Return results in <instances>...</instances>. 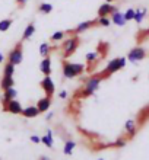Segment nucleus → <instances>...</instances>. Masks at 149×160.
I'll return each mask as SVG.
<instances>
[{"mask_svg":"<svg viewBox=\"0 0 149 160\" xmlns=\"http://www.w3.org/2000/svg\"><path fill=\"white\" fill-rule=\"evenodd\" d=\"M83 72H85V66L81 63H70V61L63 63V76L66 79H73V77L82 74Z\"/></svg>","mask_w":149,"mask_h":160,"instance_id":"nucleus-1","label":"nucleus"},{"mask_svg":"<svg viewBox=\"0 0 149 160\" xmlns=\"http://www.w3.org/2000/svg\"><path fill=\"white\" fill-rule=\"evenodd\" d=\"M102 79H104L102 76H91L89 79L85 82V86H83V90L81 92V95L83 98L92 96V95L99 89V84H101Z\"/></svg>","mask_w":149,"mask_h":160,"instance_id":"nucleus-2","label":"nucleus"},{"mask_svg":"<svg viewBox=\"0 0 149 160\" xmlns=\"http://www.w3.org/2000/svg\"><path fill=\"white\" fill-rule=\"evenodd\" d=\"M126 61H127V58L126 57H119V58H113L110 61V63L107 64L105 70L101 73L102 77H108L111 76V74H114V73H117L119 70H121V68L126 67Z\"/></svg>","mask_w":149,"mask_h":160,"instance_id":"nucleus-3","label":"nucleus"},{"mask_svg":"<svg viewBox=\"0 0 149 160\" xmlns=\"http://www.w3.org/2000/svg\"><path fill=\"white\" fill-rule=\"evenodd\" d=\"M77 47H79V37H77V34H75L63 42V57L64 58H69L72 54H75V51L77 50Z\"/></svg>","mask_w":149,"mask_h":160,"instance_id":"nucleus-4","label":"nucleus"},{"mask_svg":"<svg viewBox=\"0 0 149 160\" xmlns=\"http://www.w3.org/2000/svg\"><path fill=\"white\" fill-rule=\"evenodd\" d=\"M9 63L15 64V66H18V64L22 63V60H24V51H22V42H18L16 45H15V48H13L10 52H9Z\"/></svg>","mask_w":149,"mask_h":160,"instance_id":"nucleus-5","label":"nucleus"},{"mask_svg":"<svg viewBox=\"0 0 149 160\" xmlns=\"http://www.w3.org/2000/svg\"><path fill=\"white\" fill-rule=\"evenodd\" d=\"M146 57V51L142 48V47H136V48H133L130 50V52L127 54V60L130 63H137V61H141Z\"/></svg>","mask_w":149,"mask_h":160,"instance_id":"nucleus-6","label":"nucleus"},{"mask_svg":"<svg viewBox=\"0 0 149 160\" xmlns=\"http://www.w3.org/2000/svg\"><path fill=\"white\" fill-rule=\"evenodd\" d=\"M22 105H21V102L16 101V99H12V101H9L8 103H4L3 105V111L4 112H10V114L13 115H19L22 112Z\"/></svg>","mask_w":149,"mask_h":160,"instance_id":"nucleus-7","label":"nucleus"},{"mask_svg":"<svg viewBox=\"0 0 149 160\" xmlns=\"http://www.w3.org/2000/svg\"><path fill=\"white\" fill-rule=\"evenodd\" d=\"M41 89H43L47 96H53L56 92V84L53 82L50 76H44V79L41 80Z\"/></svg>","mask_w":149,"mask_h":160,"instance_id":"nucleus-8","label":"nucleus"},{"mask_svg":"<svg viewBox=\"0 0 149 160\" xmlns=\"http://www.w3.org/2000/svg\"><path fill=\"white\" fill-rule=\"evenodd\" d=\"M117 10L115 6H113L111 3H104L98 8V16H111V13H114Z\"/></svg>","mask_w":149,"mask_h":160,"instance_id":"nucleus-9","label":"nucleus"},{"mask_svg":"<svg viewBox=\"0 0 149 160\" xmlns=\"http://www.w3.org/2000/svg\"><path fill=\"white\" fill-rule=\"evenodd\" d=\"M50 106H51V96H47V95L37 102V108H38L40 114L41 112H47L50 109Z\"/></svg>","mask_w":149,"mask_h":160,"instance_id":"nucleus-10","label":"nucleus"},{"mask_svg":"<svg viewBox=\"0 0 149 160\" xmlns=\"http://www.w3.org/2000/svg\"><path fill=\"white\" fill-rule=\"evenodd\" d=\"M22 117H25V118H35V117H38L40 115V111L37 108V105H31V106H26L24 108L21 112Z\"/></svg>","mask_w":149,"mask_h":160,"instance_id":"nucleus-11","label":"nucleus"},{"mask_svg":"<svg viewBox=\"0 0 149 160\" xmlns=\"http://www.w3.org/2000/svg\"><path fill=\"white\" fill-rule=\"evenodd\" d=\"M94 25H97V21H85V22H81L79 25L73 29V34H82V32H85V31H88L89 28H92Z\"/></svg>","mask_w":149,"mask_h":160,"instance_id":"nucleus-12","label":"nucleus"},{"mask_svg":"<svg viewBox=\"0 0 149 160\" xmlns=\"http://www.w3.org/2000/svg\"><path fill=\"white\" fill-rule=\"evenodd\" d=\"M40 70L44 76H50L51 74V58L50 57H43V61L40 63Z\"/></svg>","mask_w":149,"mask_h":160,"instance_id":"nucleus-13","label":"nucleus"},{"mask_svg":"<svg viewBox=\"0 0 149 160\" xmlns=\"http://www.w3.org/2000/svg\"><path fill=\"white\" fill-rule=\"evenodd\" d=\"M111 22L117 26H124L126 25V19H124V13L119 12V9L114 13H111Z\"/></svg>","mask_w":149,"mask_h":160,"instance_id":"nucleus-14","label":"nucleus"},{"mask_svg":"<svg viewBox=\"0 0 149 160\" xmlns=\"http://www.w3.org/2000/svg\"><path fill=\"white\" fill-rule=\"evenodd\" d=\"M18 96V90L15 88H9L6 89V90H3V105L4 103H8L9 101H12V99H15V98Z\"/></svg>","mask_w":149,"mask_h":160,"instance_id":"nucleus-15","label":"nucleus"},{"mask_svg":"<svg viewBox=\"0 0 149 160\" xmlns=\"http://www.w3.org/2000/svg\"><path fill=\"white\" fill-rule=\"evenodd\" d=\"M124 130H126V132L129 134L130 138L135 137V134H136V122H135V119H127L126 124H124Z\"/></svg>","mask_w":149,"mask_h":160,"instance_id":"nucleus-16","label":"nucleus"},{"mask_svg":"<svg viewBox=\"0 0 149 160\" xmlns=\"http://www.w3.org/2000/svg\"><path fill=\"white\" fill-rule=\"evenodd\" d=\"M15 86V80H13V76H3L2 80H0V88L6 90L9 88H13Z\"/></svg>","mask_w":149,"mask_h":160,"instance_id":"nucleus-17","label":"nucleus"},{"mask_svg":"<svg viewBox=\"0 0 149 160\" xmlns=\"http://www.w3.org/2000/svg\"><path fill=\"white\" fill-rule=\"evenodd\" d=\"M76 147V143L72 141V140H67L66 143H64V147H63V153L66 156H72L73 154V150Z\"/></svg>","mask_w":149,"mask_h":160,"instance_id":"nucleus-18","label":"nucleus"},{"mask_svg":"<svg viewBox=\"0 0 149 160\" xmlns=\"http://www.w3.org/2000/svg\"><path fill=\"white\" fill-rule=\"evenodd\" d=\"M41 143L45 144L48 148L53 147V144H54V140H53V131L48 130L47 131V134L44 135V137H41Z\"/></svg>","mask_w":149,"mask_h":160,"instance_id":"nucleus-19","label":"nucleus"},{"mask_svg":"<svg viewBox=\"0 0 149 160\" xmlns=\"http://www.w3.org/2000/svg\"><path fill=\"white\" fill-rule=\"evenodd\" d=\"M34 34H35V25H34V23H29V25L25 28V31H24V35H22V41H25V39H29Z\"/></svg>","mask_w":149,"mask_h":160,"instance_id":"nucleus-20","label":"nucleus"},{"mask_svg":"<svg viewBox=\"0 0 149 160\" xmlns=\"http://www.w3.org/2000/svg\"><path fill=\"white\" fill-rule=\"evenodd\" d=\"M146 16V9L142 8V9H137V10H135V19L133 21L136 22V23H142V21L145 19Z\"/></svg>","mask_w":149,"mask_h":160,"instance_id":"nucleus-21","label":"nucleus"},{"mask_svg":"<svg viewBox=\"0 0 149 160\" xmlns=\"http://www.w3.org/2000/svg\"><path fill=\"white\" fill-rule=\"evenodd\" d=\"M40 13H44V15H48V13L53 12V4L51 3H41L38 8Z\"/></svg>","mask_w":149,"mask_h":160,"instance_id":"nucleus-22","label":"nucleus"},{"mask_svg":"<svg viewBox=\"0 0 149 160\" xmlns=\"http://www.w3.org/2000/svg\"><path fill=\"white\" fill-rule=\"evenodd\" d=\"M50 51H51V45L48 42H43V44L40 45V54L43 55V57H47V55L50 54Z\"/></svg>","mask_w":149,"mask_h":160,"instance_id":"nucleus-23","label":"nucleus"},{"mask_svg":"<svg viewBox=\"0 0 149 160\" xmlns=\"http://www.w3.org/2000/svg\"><path fill=\"white\" fill-rule=\"evenodd\" d=\"M15 67H16L15 64L8 63L3 68V76H13V74H15Z\"/></svg>","mask_w":149,"mask_h":160,"instance_id":"nucleus-24","label":"nucleus"},{"mask_svg":"<svg viewBox=\"0 0 149 160\" xmlns=\"http://www.w3.org/2000/svg\"><path fill=\"white\" fill-rule=\"evenodd\" d=\"M110 23H111V19L108 16H98V19H97V25L104 26V28L110 26Z\"/></svg>","mask_w":149,"mask_h":160,"instance_id":"nucleus-25","label":"nucleus"},{"mask_svg":"<svg viewBox=\"0 0 149 160\" xmlns=\"http://www.w3.org/2000/svg\"><path fill=\"white\" fill-rule=\"evenodd\" d=\"M12 26V19H3L0 21V32H6Z\"/></svg>","mask_w":149,"mask_h":160,"instance_id":"nucleus-26","label":"nucleus"},{"mask_svg":"<svg viewBox=\"0 0 149 160\" xmlns=\"http://www.w3.org/2000/svg\"><path fill=\"white\" fill-rule=\"evenodd\" d=\"M64 35H66V32H63V31H57V32H54V34L51 35V41L53 42H59L61 41V39L64 38Z\"/></svg>","mask_w":149,"mask_h":160,"instance_id":"nucleus-27","label":"nucleus"},{"mask_svg":"<svg viewBox=\"0 0 149 160\" xmlns=\"http://www.w3.org/2000/svg\"><path fill=\"white\" fill-rule=\"evenodd\" d=\"M97 58H98V52L97 51H91V52H88L85 55L86 63H94V61H97Z\"/></svg>","mask_w":149,"mask_h":160,"instance_id":"nucleus-28","label":"nucleus"},{"mask_svg":"<svg viewBox=\"0 0 149 160\" xmlns=\"http://www.w3.org/2000/svg\"><path fill=\"white\" fill-rule=\"evenodd\" d=\"M124 19H126V22L133 21V19H135V9H127V10L124 12Z\"/></svg>","mask_w":149,"mask_h":160,"instance_id":"nucleus-29","label":"nucleus"},{"mask_svg":"<svg viewBox=\"0 0 149 160\" xmlns=\"http://www.w3.org/2000/svg\"><path fill=\"white\" fill-rule=\"evenodd\" d=\"M126 143H127V140L126 138H117L114 143H113V146H114V147H124Z\"/></svg>","mask_w":149,"mask_h":160,"instance_id":"nucleus-30","label":"nucleus"},{"mask_svg":"<svg viewBox=\"0 0 149 160\" xmlns=\"http://www.w3.org/2000/svg\"><path fill=\"white\" fill-rule=\"evenodd\" d=\"M29 140H31V143H34V144H40V143H41V138H40L38 135H31Z\"/></svg>","mask_w":149,"mask_h":160,"instance_id":"nucleus-31","label":"nucleus"},{"mask_svg":"<svg viewBox=\"0 0 149 160\" xmlns=\"http://www.w3.org/2000/svg\"><path fill=\"white\" fill-rule=\"evenodd\" d=\"M59 98H61V99H66V98H67V92H66V90H61V92L59 93Z\"/></svg>","mask_w":149,"mask_h":160,"instance_id":"nucleus-32","label":"nucleus"},{"mask_svg":"<svg viewBox=\"0 0 149 160\" xmlns=\"http://www.w3.org/2000/svg\"><path fill=\"white\" fill-rule=\"evenodd\" d=\"M26 2H28V0H16V3L19 4V6H24V4H25Z\"/></svg>","mask_w":149,"mask_h":160,"instance_id":"nucleus-33","label":"nucleus"},{"mask_svg":"<svg viewBox=\"0 0 149 160\" xmlns=\"http://www.w3.org/2000/svg\"><path fill=\"white\" fill-rule=\"evenodd\" d=\"M51 118H53V112H48V114H47V119H51Z\"/></svg>","mask_w":149,"mask_h":160,"instance_id":"nucleus-34","label":"nucleus"},{"mask_svg":"<svg viewBox=\"0 0 149 160\" xmlns=\"http://www.w3.org/2000/svg\"><path fill=\"white\" fill-rule=\"evenodd\" d=\"M40 160H50V157H47V156H41V157H40Z\"/></svg>","mask_w":149,"mask_h":160,"instance_id":"nucleus-35","label":"nucleus"},{"mask_svg":"<svg viewBox=\"0 0 149 160\" xmlns=\"http://www.w3.org/2000/svg\"><path fill=\"white\" fill-rule=\"evenodd\" d=\"M4 60V57H3V54H2V52H0V63H2V61H3Z\"/></svg>","mask_w":149,"mask_h":160,"instance_id":"nucleus-36","label":"nucleus"},{"mask_svg":"<svg viewBox=\"0 0 149 160\" xmlns=\"http://www.w3.org/2000/svg\"><path fill=\"white\" fill-rule=\"evenodd\" d=\"M107 3H113V2H115V0H105Z\"/></svg>","mask_w":149,"mask_h":160,"instance_id":"nucleus-37","label":"nucleus"},{"mask_svg":"<svg viewBox=\"0 0 149 160\" xmlns=\"http://www.w3.org/2000/svg\"><path fill=\"white\" fill-rule=\"evenodd\" d=\"M98 160H104V159H98Z\"/></svg>","mask_w":149,"mask_h":160,"instance_id":"nucleus-38","label":"nucleus"}]
</instances>
